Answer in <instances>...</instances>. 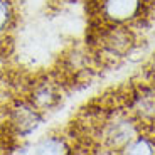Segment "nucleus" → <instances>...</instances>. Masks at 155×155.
I'll return each mask as SVG.
<instances>
[{
    "label": "nucleus",
    "mask_w": 155,
    "mask_h": 155,
    "mask_svg": "<svg viewBox=\"0 0 155 155\" xmlns=\"http://www.w3.org/2000/svg\"><path fill=\"white\" fill-rule=\"evenodd\" d=\"M140 121L133 115H113L98 125V140L103 148L111 152H123L140 133Z\"/></svg>",
    "instance_id": "f257e3e1"
},
{
    "label": "nucleus",
    "mask_w": 155,
    "mask_h": 155,
    "mask_svg": "<svg viewBox=\"0 0 155 155\" xmlns=\"http://www.w3.org/2000/svg\"><path fill=\"white\" fill-rule=\"evenodd\" d=\"M145 0H101L100 12L108 24H130L142 15Z\"/></svg>",
    "instance_id": "f03ea898"
},
{
    "label": "nucleus",
    "mask_w": 155,
    "mask_h": 155,
    "mask_svg": "<svg viewBox=\"0 0 155 155\" xmlns=\"http://www.w3.org/2000/svg\"><path fill=\"white\" fill-rule=\"evenodd\" d=\"M42 111H39L31 101H20L10 111L8 121L17 137H29L42 123Z\"/></svg>",
    "instance_id": "7ed1b4c3"
},
{
    "label": "nucleus",
    "mask_w": 155,
    "mask_h": 155,
    "mask_svg": "<svg viewBox=\"0 0 155 155\" xmlns=\"http://www.w3.org/2000/svg\"><path fill=\"white\" fill-rule=\"evenodd\" d=\"M132 42L133 39L130 31L121 24H108L106 31L101 34L100 39L101 49L111 58H121L123 54H127Z\"/></svg>",
    "instance_id": "20e7f679"
},
{
    "label": "nucleus",
    "mask_w": 155,
    "mask_h": 155,
    "mask_svg": "<svg viewBox=\"0 0 155 155\" xmlns=\"http://www.w3.org/2000/svg\"><path fill=\"white\" fill-rule=\"evenodd\" d=\"M128 113L133 115L140 123H153L155 121V89L140 88L130 98Z\"/></svg>",
    "instance_id": "39448f33"
},
{
    "label": "nucleus",
    "mask_w": 155,
    "mask_h": 155,
    "mask_svg": "<svg viewBox=\"0 0 155 155\" xmlns=\"http://www.w3.org/2000/svg\"><path fill=\"white\" fill-rule=\"evenodd\" d=\"M61 100V93L56 88L54 83L51 81H41L35 83V86L32 88L29 101L39 110V111H46V110L54 108Z\"/></svg>",
    "instance_id": "423d86ee"
},
{
    "label": "nucleus",
    "mask_w": 155,
    "mask_h": 155,
    "mask_svg": "<svg viewBox=\"0 0 155 155\" xmlns=\"http://www.w3.org/2000/svg\"><path fill=\"white\" fill-rule=\"evenodd\" d=\"M32 153H41V155H61L69 152V145L62 137L59 135H49L44 137L31 147Z\"/></svg>",
    "instance_id": "0eeeda50"
},
{
    "label": "nucleus",
    "mask_w": 155,
    "mask_h": 155,
    "mask_svg": "<svg viewBox=\"0 0 155 155\" xmlns=\"http://www.w3.org/2000/svg\"><path fill=\"white\" fill-rule=\"evenodd\" d=\"M125 153L132 155H152L155 153V140L152 135H145L140 132L130 143L125 147Z\"/></svg>",
    "instance_id": "6e6552de"
},
{
    "label": "nucleus",
    "mask_w": 155,
    "mask_h": 155,
    "mask_svg": "<svg viewBox=\"0 0 155 155\" xmlns=\"http://www.w3.org/2000/svg\"><path fill=\"white\" fill-rule=\"evenodd\" d=\"M14 22V7L10 0H0V35H4Z\"/></svg>",
    "instance_id": "1a4fd4ad"
}]
</instances>
